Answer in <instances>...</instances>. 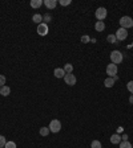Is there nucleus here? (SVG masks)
Returning <instances> with one entry per match:
<instances>
[{"instance_id": "1", "label": "nucleus", "mask_w": 133, "mask_h": 148, "mask_svg": "<svg viewBox=\"0 0 133 148\" xmlns=\"http://www.w3.org/2000/svg\"><path fill=\"white\" fill-rule=\"evenodd\" d=\"M118 23H120V28H124V29H128L133 27V20L130 16H123Z\"/></svg>"}, {"instance_id": "2", "label": "nucleus", "mask_w": 133, "mask_h": 148, "mask_svg": "<svg viewBox=\"0 0 133 148\" xmlns=\"http://www.w3.org/2000/svg\"><path fill=\"white\" fill-rule=\"evenodd\" d=\"M123 58H124L123 53H121L120 50H113L111 53V61H112V63H114V65L123 62Z\"/></svg>"}, {"instance_id": "3", "label": "nucleus", "mask_w": 133, "mask_h": 148, "mask_svg": "<svg viewBox=\"0 0 133 148\" xmlns=\"http://www.w3.org/2000/svg\"><path fill=\"white\" fill-rule=\"evenodd\" d=\"M49 131L51 132H53V134H56V132H59L61 130V123H60V120H57V119H53L51 123H49Z\"/></svg>"}, {"instance_id": "4", "label": "nucleus", "mask_w": 133, "mask_h": 148, "mask_svg": "<svg viewBox=\"0 0 133 148\" xmlns=\"http://www.w3.org/2000/svg\"><path fill=\"white\" fill-rule=\"evenodd\" d=\"M95 15H96V19H97L98 21H103V20L107 17L108 12H107V10H105L104 7H100V8H97V10H96Z\"/></svg>"}, {"instance_id": "5", "label": "nucleus", "mask_w": 133, "mask_h": 148, "mask_svg": "<svg viewBox=\"0 0 133 148\" xmlns=\"http://www.w3.org/2000/svg\"><path fill=\"white\" fill-rule=\"evenodd\" d=\"M114 36H116V38H117V40L124 41L125 38L128 37V32H127V29H124V28H118V29H117V32L114 33Z\"/></svg>"}, {"instance_id": "6", "label": "nucleus", "mask_w": 133, "mask_h": 148, "mask_svg": "<svg viewBox=\"0 0 133 148\" xmlns=\"http://www.w3.org/2000/svg\"><path fill=\"white\" fill-rule=\"evenodd\" d=\"M64 81H65V85L68 86H73V85H76V77H75V74H65V77H64Z\"/></svg>"}, {"instance_id": "7", "label": "nucleus", "mask_w": 133, "mask_h": 148, "mask_svg": "<svg viewBox=\"0 0 133 148\" xmlns=\"http://www.w3.org/2000/svg\"><path fill=\"white\" fill-rule=\"evenodd\" d=\"M107 74L108 77H114L117 74V65H114V63H109L107 66Z\"/></svg>"}, {"instance_id": "8", "label": "nucleus", "mask_w": 133, "mask_h": 148, "mask_svg": "<svg viewBox=\"0 0 133 148\" xmlns=\"http://www.w3.org/2000/svg\"><path fill=\"white\" fill-rule=\"evenodd\" d=\"M48 32H49V29H48V25L45 23H41V24L37 25V33L40 36H47Z\"/></svg>"}, {"instance_id": "9", "label": "nucleus", "mask_w": 133, "mask_h": 148, "mask_svg": "<svg viewBox=\"0 0 133 148\" xmlns=\"http://www.w3.org/2000/svg\"><path fill=\"white\" fill-rule=\"evenodd\" d=\"M53 74L56 78H64V77H65V72H64V69H61V68H56Z\"/></svg>"}, {"instance_id": "10", "label": "nucleus", "mask_w": 133, "mask_h": 148, "mask_svg": "<svg viewBox=\"0 0 133 148\" xmlns=\"http://www.w3.org/2000/svg\"><path fill=\"white\" fill-rule=\"evenodd\" d=\"M44 4H45V7H47L48 10H53V8H56L57 1L56 0H45Z\"/></svg>"}, {"instance_id": "11", "label": "nucleus", "mask_w": 133, "mask_h": 148, "mask_svg": "<svg viewBox=\"0 0 133 148\" xmlns=\"http://www.w3.org/2000/svg\"><path fill=\"white\" fill-rule=\"evenodd\" d=\"M111 143L112 144H120L121 143V136L118 134H113L111 136Z\"/></svg>"}, {"instance_id": "12", "label": "nucleus", "mask_w": 133, "mask_h": 148, "mask_svg": "<svg viewBox=\"0 0 133 148\" xmlns=\"http://www.w3.org/2000/svg\"><path fill=\"white\" fill-rule=\"evenodd\" d=\"M11 93V89L8 87V86L4 85L3 87H0V95H3V97H8Z\"/></svg>"}, {"instance_id": "13", "label": "nucleus", "mask_w": 133, "mask_h": 148, "mask_svg": "<svg viewBox=\"0 0 133 148\" xmlns=\"http://www.w3.org/2000/svg\"><path fill=\"white\" fill-rule=\"evenodd\" d=\"M114 82H116V81H114L113 77H108V78L104 81V86H105V87H112V86L114 85Z\"/></svg>"}, {"instance_id": "14", "label": "nucleus", "mask_w": 133, "mask_h": 148, "mask_svg": "<svg viewBox=\"0 0 133 148\" xmlns=\"http://www.w3.org/2000/svg\"><path fill=\"white\" fill-rule=\"evenodd\" d=\"M43 4H44L43 0H31V7L32 8H40Z\"/></svg>"}, {"instance_id": "15", "label": "nucleus", "mask_w": 133, "mask_h": 148, "mask_svg": "<svg viewBox=\"0 0 133 148\" xmlns=\"http://www.w3.org/2000/svg\"><path fill=\"white\" fill-rule=\"evenodd\" d=\"M95 29L97 32H103L105 29V24H104V21H97L95 24Z\"/></svg>"}, {"instance_id": "16", "label": "nucleus", "mask_w": 133, "mask_h": 148, "mask_svg": "<svg viewBox=\"0 0 133 148\" xmlns=\"http://www.w3.org/2000/svg\"><path fill=\"white\" fill-rule=\"evenodd\" d=\"M32 21H35L36 24H41V21H43V16L41 15H39V13H36V15H33L32 16Z\"/></svg>"}, {"instance_id": "17", "label": "nucleus", "mask_w": 133, "mask_h": 148, "mask_svg": "<svg viewBox=\"0 0 133 148\" xmlns=\"http://www.w3.org/2000/svg\"><path fill=\"white\" fill-rule=\"evenodd\" d=\"M63 69H64V72H65V74H71V73L73 72V65H71V63H65Z\"/></svg>"}, {"instance_id": "18", "label": "nucleus", "mask_w": 133, "mask_h": 148, "mask_svg": "<svg viewBox=\"0 0 133 148\" xmlns=\"http://www.w3.org/2000/svg\"><path fill=\"white\" fill-rule=\"evenodd\" d=\"M49 132H51V131H49V127H41L40 128V135L41 136H47Z\"/></svg>"}, {"instance_id": "19", "label": "nucleus", "mask_w": 133, "mask_h": 148, "mask_svg": "<svg viewBox=\"0 0 133 148\" xmlns=\"http://www.w3.org/2000/svg\"><path fill=\"white\" fill-rule=\"evenodd\" d=\"M107 40H108V42H111V44H116V42H117V38H116L114 35H109L107 37Z\"/></svg>"}, {"instance_id": "20", "label": "nucleus", "mask_w": 133, "mask_h": 148, "mask_svg": "<svg viewBox=\"0 0 133 148\" xmlns=\"http://www.w3.org/2000/svg\"><path fill=\"white\" fill-rule=\"evenodd\" d=\"M120 148H133V147H132V144L127 140V142H121L120 143Z\"/></svg>"}, {"instance_id": "21", "label": "nucleus", "mask_w": 133, "mask_h": 148, "mask_svg": "<svg viewBox=\"0 0 133 148\" xmlns=\"http://www.w3.org/2000/svg\"><path fill=\"white\" fill-rule=\"evenodd\" d=\"M91 148H101V143L98 140H93L92 144H91Z\"/></svg>"}, {"instance_id": "22", "label": "nucleus", "mask_w": 133, "mask_h": 148, "mask_svg": "<svg viewBox=\"0 0 133 148\" xmlns=\"http://www.w3.org/2000/svg\"><path fill=\"white\" fill-rule=\"evenodd\" d=\"M6 143H7L6 138H4L3 135H0V148H4V147H6Z\"/></svg>"}, {"instance_id": "23", "label": "nucleus", "mask_w": 133, "mask_h": 148, "mask_svg": "<svg viewBox=\"0 0 133 148\" xmlns=\"http://www.w3.org/2000/svg\"><path fill=\"white\" fill-rule=\"evenodd\" d=\"M4 85H6V77L3 74H0V87H3Z\"/></svg>"}, {"instance_id": "24", "label": "nucleus", "mask_w": 133, "mask_h": 148, "mask_svg": "<svg viewBox=\"0 0 133 148\" xmlns=\"http://www.w3.org/2000/svg\"><path fill=\"white\" fill-rule=\"evenodd\" d=\"M4 148H16V144L13 142H7L6 143V147Z\"/></svg>"}, {"instance_id": "25", "label": "nucleus", "mask_w": 133, "mask_h": 148, "mask_svg": "<svg viewBox=\"0 0 133 148\" xmlns=\"http://www.w3.org/2000/svg\"><path fill=\"white\" fill-rule=\"evenodd\" d=\"M89 41H91V37H89V36H82L81 37V42H84V44H88Z\"/></svg>"}, {"instance_id": "26", "label": "nucleus", "mask_w": 133, "mask_h": 148, "mask_svg": "<svg viewBox=\"0 0 133 148\" xmlns=\"http://www.w3.org/2000/svg\"><path fill=\"white\" fill-rule=\"evenodd\" d=\"M127 89H128V90H129V91L133 94V81L128 82V83H127Z\"/></svg>"}, {"instance_id": "27", "label": "nucleus", "mask_w": 133, "mask_h": 148, "mask_svg": "<svg viewBox=\"0 0 133 148\" xmlns=\"http://www.w3.org/2000/svg\"><path fill=\"white\" fill-rule=\"evenodd\" d=\"M43 20H45V24H47L48 21H51V20H52V16L49 15V13H47L45 16H43Z\"/></svg>"}, {"instance_id": "28", "label": "nucleus", "mask_w": 133, "mask_h": 148, "mask_svg": "<svg viewBox=\"0 0 133 148\" xmlns=\"http://www.w3.org/2000/svg\"><path fill=\"white\" fill-rule=\"evenodd\" d=\"M59 3H60L61 5H64V7H65V5H69V4L72 3V1H71V0H60Z\"/></svg>"}, {"instance_id": "29", "label": "nucleus", "mask_w": 133, "mask_h": 148, "mask_svg": "<svg viewBox=\"0 0 133 148\" xmlns=\"http://www.w3.org/2000/svg\"><path fill=\"white\" fill-rule=\"evenodd\" d=\"M121 139H123V142H127V140H128V135H123V136H121Z\"/></svg>"}, {"instance_id": "30", "label": "nucleus", "mask_w": 133, "mask_h": 148, "mask_svg": "<svg viewBox=\"0 0 133 148\" xmlns=\"http://www.w3.org/2000/svg\"><path fill=\"white\" fill-rule=\"evenodd\" d=\"M129 102L133 104V95H130V97H129Z\"/></svg>"}]
</instances>
